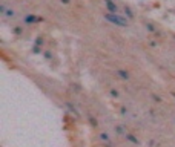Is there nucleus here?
Here are the masks:
<instances>
[{
	"instance_id": "f3484780",
	"label": "nucleus",
	"mask_w": 175,
	"mask_h": 147,
	"mask_svg": "<svg viewBox=\"0 0 175 147\" xmlns=\"http://www.w3.org/2000/svg\"><path fill=\"white\" fill-rule=\"evenodd\" d=\"M43 55H45V58H46V60H49V58L52 57V55H51V52H48V51H45V52H43Z\"/></svg>"
},
{
	"instance_id": "5701e85b",
	"label": "nucleus",
	"mask_w": 175,
	"mask_h": 147,
	"mask_svg": "<svg viewBox=\"0 0 175 147\" xmlns=\"http://www.w3.org/2000/svg\"><path fill=\"white\" fill-rule=\"evenodd\" d=\"M115 2H117V0H115Z\"/></svg>"
},
{
	"instance_id": "f8f14e48",
	"label": "nucleus",
	"mask_w": 175,
	"mask_h": 147,
	"mask_svg": "<svg viewBox=\"0 0 175 147\" xmlns=\"http://www.w3.org/2000/svg\"><path fill=\"white\" fill-rule=\"evenodd\" d=\"M88 119H89V123H91V126H92V127H97V119L94 118L92 115H88Z\"/></svg>"
},
{
	"instance_id": "f03ea898",
	"label": "nucleus",
	"mask_w": 175,
	"mask_h": 147,
	"mask_svg": "<svg viewBox=\"0 0 175 147\" xmlns=\"http://www.w3.org/2000/svg\"><path fill=\"white\" fill-rule=\"evenodd\" d=\"M104 5H106V9L109 12H114V14H123V11L120 9V6L117 5L115 0H104Z\"/></svg>"
},
{
	"instance_id": "dca6fc26",
	"label": "nucleus",
	"mask_w": 175,
	"mask_h": 147,
	"mask_svg": "<svg viewBox=\"0 0 175 147\" xmlns=\"http://www.w3.org/2000/svg\"><path fill=\"white\" fill-rule=\"evenodd\" d=\"M35 45H37V46H40V45H43V38H42V37H38V38L35 40Z\"/></svg>"
},
{
	"instance_id": "9d476101",
	"label": "nucleus",
	"mask_w": 175,
	"mask_h": 147,
	"mask_svg": "<svg viewBox=\"0 0 175 147\" xmlns=\"http://www.w3.org/2000/svg\"><path fill=\"white\" fill-rule=\"evenodd\" d=\"M109 95H111L114 100H118V98H120V92H118L117 89H114V87H112V89L109 90Z\"/></svg>"
},
{
	"instance_id": "aec40b11",
	"label": "nucleus",
	"mask_w": 175,
	"mask_h": 147,
	"mask_svg": "<svg viewBox=\"0 0 175 147\" xmlns=\"http://www.w3.org/2000/svg\"><path fill=\"white\" fill-rule=\"evenodd\" d=\"M14 32H16V34H20V32H22V29L17 26V28H14Z\"/></svg>"
},
{
	"instance_id": "20e7f679",
	"label": "nucleus",
	"mask_w": 175,
	"mask_h": 147,
	"mask_svg": "<svg viewBox=\"0 0 175 147\" xmlns=\"http://www.w3.org/2000/svg\"><path fill=\"white\" fill-rule=\"evenodd\" d=\"M0 12H2V17L3 19H14L16 17V12L12 9H9V8H6L3 3L0 5Z\"/></svg>"
},
{
	"instance_id": "9b49d317",
	"label": "nucleus",
	"mask_w": 175,
	"mask_h": 147,
	"mask_svg": "<svg viewBox=\"0 0 175 147\" xmlns=\"http://www.w3.org/2000/svg\"><path fill=\"white\" fill-rule=\"evenodd\" d=\"M66 107H68V110H69L71 113H74L75 116H78V112H77V109L74 107V106H72L71 103H66Z\"/></svg>"
},
{
	"instance_id": "6e6552de",
	"label": "nucleus",
	"mask_w": 175,
	"mask_h": 147,
	"mask_svg": "<svg viewBox=\"0 0 175 147\" xmlns=\"http://www.w3.org/2000/svg\"><path fill=\"white\" fill-rule=\"evenodd\" d=\"M117 75H118L120 78H122V80H129V77H131V75H129V72H128V71H125V69H118V71H117Z\"/></svg>"
},
{
	"instance_id": "6ab92c4d",
	"label": "nucleus",
	"mask_w": 175,
	"mask_h": 147,
	"mask_svg": "<svg viewBox=\"0 0 175 147\" xmlns=\"http://www.w3.org/2000/svg\"><path fill=\"white\" fill-rule=\"evenodd\" d=\"M60 2H62V5H69L71 0H60Z\"/></svg>"
},
{
	"instance_id": "1a4fd4ad",
	"label": "nucleus",
	"mask_w": 175,
	"mask_h": 147,
	"mask_svg": "<svg viewBox=\"0 0 175 147\" xmlns=\"http://www.w3.org/2000/svg\"><path fill=\"white\" fill-rule=\"evenodd\" d=\"M123 16H126L128 19H134V12L129 6H123Z\"/></svg>"
},
{
	"instance_id": "4468645a",
	"label": "nucleus",
	"mask_w": 175,
	"mask_h": 147,
	"mask_svg": "<svg viewBox=\"0 0 175 147\" xmlns=\"http://www.w3.org/2000/svg\"><path fill=\"white\" fill-rule=\"evenodd\" d=\"M146 29H147V31H151V32H157V28H155L154 25H151V23H147V25H146Z\"/></svg>"
},
{
	"instance_id": "ddd939ff",
	"label": "nucleus",
	"mask_w": 175,
	"mask_h": 147,
	"mask_svg": "<svg viewBox=\"0 0 175 147\" xmlns=\"http://www.w3.org/2000/svg\"><path fill=\"white\" fill-rule=\"evenodd\" d=\"M42 48L40 46H37V45H34V48H32V54H42Z\"/></svg>"
},
{
	"instance_id": "0eeeda50",
	"label": "nucleus",
	"mask_w": 175,
	"mask_h": 147,
	"mask_svg": "<svg viewBox=\"0 0 175 147\" xmlns=\"http://www.w3.org/2000/svg\"><path fill=\"white\" fill-rule=\"evenodd\" d=\"M98 140L101 141V143H104V144H109L111 143V135L107 132H100L98 133Z\"/></svg>"
},
{
	"instance_id": "2eb2a0df",
	"label": "nucleus",
	"mask_w": 175,
	"mask_h": 147,
	"mask_svg": "<svg viewBox=\"0 0 175 147\" xmlns=\"http://www.w3.org/2000/svg\"><path fill=\"white\" fill-rule=\"evenodd\" d=\"M152 98H154L155 103H161V101H163V100H161V97H158L157 93H152Z\"/></svg>"
},
{
	"instance_id": "423d86ee",
	"label": "nucleus",
	"mask_w": 175,
	"mask_h": 147,
	"mask_svg": "<svg viewBox=\"0 0 175 147\" xmlns=\"http://www.w3.org/2000/svg\"><path fill=\"white\" fill-rule=\"evenodd\" d=\"M126 133H128V130H126V126H125V124H117V126H115V135L125 137Z\"/></svg>"
},
{
	"instance_id": "412c9836",
	"label": "nucleus",
	"mask_w": 175,
	"mask_h": 147,
	"mask_svg": "<svg viewBox=\"0 0 175 147\" xmlns=\"http://www.w3.org/2000/svg\"><path fill=\"white\" fill-rule=\"evenodd\" d=\"M172 97H175V92H172Z\"/></svg>"
},
{
	"instance_id": "f257e3e1",
	"label": "nucleus",
	"mask_w": 175,
	"mask_h": 147,
	"mask_svg": "<svg viewBox=\"0 0 175 147\" xmlns=\"http://www.w3.org/2000/svg\"><path fill=\"white\" fill-rule=\"evenodd\" d=\"M103 16L111 25H115V26H118V28H126L128 26V17L123 16V14H114V12L106 11Z\"/></svg>"
},
{
	"instance_id": "7ed1b4c3",
	"label": "nucleus",
	"mask_w": 175,
	"mask_h": 147,
	"mask_svg": "<svg viewBox=\"0 0 175 147\" xmlns=\"http://www.w3.org/2000/svg\"><path fill=\"white\" fill-rule=\"evenodd\" d=\"M42 20H43L42 17H38V16H35V14H26V16L23 17L25 25H35V23L42 22Z\"/></svg>"
},
{
	"instance_id": "39448f33",
	"label": "nucleus",
	"mask_w": 175,
	"mask_h": 147,
	"mask_svg": "<svg viewBox=\"0 0 175 147\" xmlns=\"http://www.w3.org/2000/svg\"><path fill=\"white\" fill-rule=\"evenodd\" d=\"M125 140L128 141V143H131V144H134V146H140V140L134 135V133H131V132H128L126 135H125Z\"/></svg>"
},
{
	"instance_id": "4be33fe9",
	"label": "nucleus",
	"mask_w": 175,
	"mask_h": 147,
	"mask_svg": "<svg viewBox=\"0 0 175 147\" xmlns=\"http://www.w3.org/2000/svg\"><path fill=\"white\" fill-rule=\"evenodd\" d=\"M173 123H175V118H173Z\"/></svg>"
},
{
	"instance_id": "a211bd4d",
	"label": "nucleus",
	"mask_w": 175,
	"mask_h": 147,
	"mask_svg": "<svg viewBox=\"0 0 175 147\" xmlns=\"http://www.w3.org/2000/svg\"><path fill=\"white\" fill-rule=\"evenodd\" d=\"M120 113H122V115H128V109L126 107H122V109H120Z\"/></svg>"
}]
</instances>
